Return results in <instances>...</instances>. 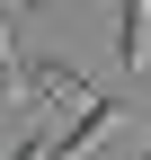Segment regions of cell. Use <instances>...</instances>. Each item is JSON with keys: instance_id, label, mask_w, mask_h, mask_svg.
Segmentation results:
<instances>
[{"instance_id": "obj_4", "label": "cell", "mask_w": 151, "mask_h": 160, "mask_svg": "<svg viewBox=\"0 0 151 160\" xmlns=\"http://www.w3.org/2000/svg\"><path fill=\"white\" fill-rule=\"evenodd\" d=\"M116 36H124V62H142V53H151V9H124Z\"/></svg>"}, {"instance_id": "obj_3", "label": "cell", "mask_w": 151, "mask_h": 160, "mask_svg": "<svg viewBox=\"0 0 151 160\" xmlns=\"http://www.w3.org/2000/svg\"><path fill=\"white\" fill-rule=\"evenodd\" d=\"M9 27H18V18L0 9V107H18V98H27V62H18V36H9Z\"/></svg>"}, {"instance_id": "obj_6", "label": "cell", "mask_w": 151, "mask_h": 160, "mask_svg": "<svg viewBox=\"0 0 151 160\" xmlns=\"http://www.w3.org/2000/svg\"><path fill=\"white\" fill-rule=\"evenodd\" d=\"M142 160H151V142H142Z\"/></svg>"}, {"instance_id": "obj_5", "label": "cell", "mask_w": 151, "mask_h": 160, "mask_svg": "<svg viewBox=\"0 0 151 160\" xmlns=\"http://www.w3.org/2000/svg\"><path fill=\"white\" fill-rule=\"evenodd\" d=\"M9 160H53V142H45V133H27V142H18Z\"/></svg>"}, {"instance_id": "obj_1", "label": "cell", "mask_w": 151, "mask_h": 160, "mask_svg": "<svg viewBox=\"0 0 151 160\" xmlns=\"http://www.w3.org/2000/svg\"><path fill=\"white\" fill-rule=\"evenodd\" d=\"M116 125H124V98H89V107H80V125L53 142V160H89V151H98Z\"/></svg>"}, {"instance_id": "obj_2", "label": "cell", "mask_w": 151, "mask_h": 160, "mask_svg": "<svg viewBox=\"0 0 151 160\" xmlns=\"http://www.w3.org/2000/svg\"><path fill=\"white\" fill-rule=\"evenodd\" d=\"M27 98H62V107H89V80H80V62H62V53H36L27 62Z\"/></svg>"}]
</instances>
